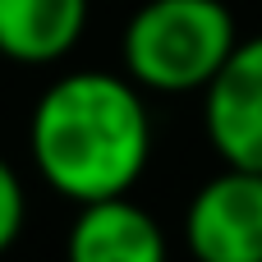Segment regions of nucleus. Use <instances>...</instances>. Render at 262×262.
Masks as SVG:
<instances>
[{
  "mask_svg": "<svg viewBox=\"0 0 262 262\" xmlns=\"http://www.w3.org/2000/svg\"><path fill=\"white\" fill-rule=\"evenodd\" d=\"M203 129L226 166L262 175V37H239L221 74L207 83Z\"/></svg>",
  "mask_w": 262,
  "mask_h": 262,
  "instance_id": "nucleus-4",
  "label": "nucleus"
},
{
  "mask_svg": "<svg viewBox=\"0 0 262 262\" xmlns=\"http://www.w3.org/2000/svg\"><path fill=\"white\" fill-rule=\"evenodd\" d=\"M184 244L198 262H262V175L226 166L212 175L189 212Z\"/></svg>",
  "mask_w": 262,
  "mask_h": 262,
  "instance_id": "nucleus-3",
  "label": "nucleus"
},
{
  "mask_svg": "<svg viewBox=\"0 0 262 262\" xmlns=\"http://www.w3.org/2000/svg\"><path fill=\"white\" fill-rule=\"evenodd\" d=\"M23 221H28V193H23V180L18 170L0 157V253H9L23 235Z\"/></svg>",
  "mask_w": 262,
  "mask_h": 262,
  "instance_id": "nucleus-7",
  "label": "nucleus"
},
{
  "mask_svg": "<svg viewBox=\"0 0 262 262\" xmlns=\"http://www.w3.org/2000/svg\"><path fill=\"white\" fill-rule=\"evenodd\" d=\"M28 152L46 189L74 207L124 198L152 161V115L129 74H60L32 106Z\"/></svg>",
  "mask_w": 262,
  "mask_h": 262,
  "instance_id": "nucleus-1",
  "label": "nucleus"
},
{
  "mask_svg": "<svg viewBox=\"0 0 262 262\" xmlns=\"http://www.w3.org/2000/svg\"><path fill=\"white\" fill-rule=\"evenodd\" d=\"M235 46L239 28L226 0H147L120 37L124 74L161 97L207 92Z\"/></svg>",
  "mask_w": 262,
  "mask_h": 262,
  "instance_id": "nucleus-2",
  "label": "nucleus"
},
{
  "mask_svg": "<svg viewBox=\"0 0 262 262\" xmlns=\"http://www.w3.org/2000/svg\"><path fill=\"white\" fill-rule=\"evenodd\" d=\"M88 28V0H0V55L14 64L64 60Z\"/></svg>",
  "mask_w": 262,
  "mask_h": 262,
  "instance_id": "nucleus-6",
  "label": "nucleus"
},
{
  "mask_svg": "<svg viewBox=\"0 0 262 262\" xmlns=\"http://www.w3.org/2000/svg\"><path fill=\"white\" fill-rule=\"evenodd\" d=\"M166 258H170L166 230L129 193L78 207L69 235H64V262H166Z\"/></svg>",
  "mask_w": 262,
  "mask_h": 262,
  "instance_id": "nucleus-5",
  "label": "nucleus"
}]
</instances>
